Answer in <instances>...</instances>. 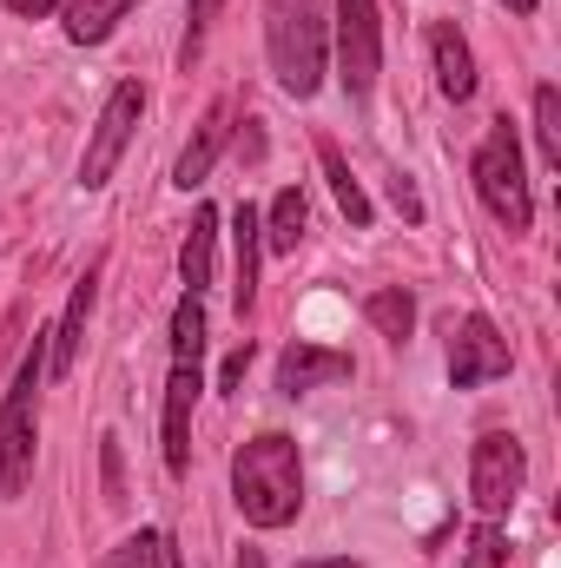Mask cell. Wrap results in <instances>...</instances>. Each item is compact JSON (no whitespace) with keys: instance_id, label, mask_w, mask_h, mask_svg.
I'll return each mask as SVG.
<instances>
[{"instance_id":"52a82bcc","label":"cell","mask_w":561,"mask_h":568,"mask_svg":"<svg viewBox=\"0 0 561 568\" xmlns=\"http://www.w3.org/2000/svg\"><path fill=\"white\" fill-rule=\"evenodd\" d=\"M337 67H344V93L370 100L377 73H384V20L377 0H337Z\"/></svg>"},{"instance_id":"44dd1931","label":"cell","mask_w":561,"mask_h":568,"mask_svg":"<svg viewBox=\"0 0 561 568\" xmlns=\"http://www.w3.org/2000/svg\"><path fill=\"white\" fill-rule=\"evenodd\" d=\"M218 7H225V0H192V13H185V40H178V73H192V67H198V53H205V33H212Z\"/></svg>"},{"instance_id":"484cf974","label":"cell","mask_w":561,"mask_h":568,"mask_svg":"<svg viewBox=\"0 0 561 568\" xmlns=\"http://www.w3.org/2000/svg\"><path fill=\"white\" fill-rule=\"evenodd\" d=\"M100 456H106V503H126V483H120V443L106 436V449H100Z\"/></svg>"},{"instance_id":"ba28073f","label":"cell","mask_w":561,"mask_h":568,"mask_svg":"<svg viewBox=\"0 0 561 568\" xmlns=\"http://www.w3.org/2000/svg\"><path fill=\"white\" fill-rule=\"evenodd\" d=\"M509 337L482 317V311H469L462 324H449V384L456 390H476V384H496V377H509Z\"/></svg>"},{"instance_id":"6da1fadb","label":"cell","mask_w":561,"mask_h":568,"mask_svg":"<svg viewBox=\"0 0 561 568\" xmlns=\"http://www.w3.org/2000/svg\"><path fill=\"white\" fill-rule=\"evenodd\" d=\"M232 503L252 529H284L297 523L304 509V456L284 429L252 436L238 456H232Z\"/></svg>"},{"instance_id":"7a4b0ae2","label":"cell","mask_w":561,"mask_h":568,"mask_svg":"<svg viewBox=\"0 0 561 568\" xmlns=\"http://www.w3.org/2000/svg\"><path fill=\"white\" fill-rule=\"evenodd\" d=\"M40 384H47V331H33L27 364L13 371L0 397V496L20 503L33 483V449H40Z\"/></svg>"},{"instance_id":"2e32d148","label":"cell","mask_w":561,"mask_h":568,"mask_svg":"<svg viewBox=\"0 0 561 568\" xmlns=\"http://www.w3.org/2000/svg\"><path fill=\"white\" fill-rule=\"evenodd\" d=\"M212 245H218V212H212V205H198V212H192V225H185V245H178V278H185L192 297L212 284Z\"/></svg>"},{"instance_id":"7402d4cb","label":"cell","mask_w":561,"mask_h":568,"mask_svg":"<svg viewBox=\"0 0 561 568\" xmlns=\"http://www.w3.org/2000/svg\"><path fill=\"white\" fill-rule=\"evenodd\" d=\"M462 568H509V536H502V523H482V529L469 536Z\"/></svg>"},{"instance_id":"e0dca14e","label":"cell","mask_w":561,"mask_h":568,"mask_svg":"<svg viewBox=\"0 0 561 568\" xmlns=\"http://www.w3.org/2000/svg\"><path fill=\"white\" fill-rule=\"evenodd\" d=\"M304 225H310V205H304V192H297V185H284L278 199H272V212H258L265 252H278V258H290V252L304 245Z\"/></svg>"},{"instance_id":"4dcf8cb0","label":"cell","mask_w":561,"mask_h":568,"mask_svg":"<svg viewBox=\"0 0 561 568\" xmlns=\"http://www.w3.org/2000/svg\"><path fill=\"white\" fill-rule=\"evenodd\" d=\"M165 568H185V556H178V549H172V542H165Z\"/></svg>"},{"instance_id":"5bb4252c","label":"cell","mask_w":561,"mask_h":568,"mask_svg":"<svg viewBox=\"0 0 561 568\" xmlns=\"http://www.w3.org/2000/svg\"><path fill=\"white\" fill-rule=\"evenodd\" d=\"M232 252H238V278H232V304L238 317L258 304V258H265V232H258V205L232 212Z\"/></svg>"},{"instance_id":"f546056e","label":"cell","mask_w":561,"mask_h":568,"mask_svg":"<svg viewBox=\"0 0 561 568\" xmlns=\"http://www.w3.org/2000/svg\"><path fill=\"white\" fill-rule=\"evenodd\" d=\"M502 7H509V13H536L542 0H502Z\"/></svg>"},{"instance_id":"9c48e42d","label":"cell","mask_w":561,"mask_h":568,"mask_svg":"<svg viewBox=\"0 0 561 568\" xmlns=\"http://www.w3.org/2000/svg\"><path fill=\"white\" fill-rule=\"evenodd\" d=\"M198 357H172V377H165V469L185 476L192 469V410H198Z\"/></svg>"},{"instance_id":"ffe728a7","label":"cell","mask_w":561,"mask_h":568,"mask_svg":"<svg viewBox=\"0 0 561 568\" xmlns=\"http://www.w3.org/2000/svg\"><path fill=\"white\" fill-rule=\"evenodd\" d=\"M536 140H542V159L561 165V87L555 80L536 87Z\"/></svg>"},{"instance_id":"ac0fdd59","label":"cell","mask_w":561,"mask_h":568,"mask_svg":"<svg viewBox=\"0 0 561 568\" xmlns=\"http://www.w3.org/2000/svg\"><path fill=\"white\" fill-rule=\"evenodd\" d=\"M364 317H370V331H377L384 344H410V331H417V297H410L404 284H384V291L364 297Z\"/></svg>"},{"instance_id":"9a60e30c","label":"cell","mask_w":561,"mask_h":568,"mask_svg":"<svg viewBox=\"0 0 561 568\" xmlns=\"http://www.w3.org/2000/svg\"><path fill=\"white\" fill-rule=\"evenodd\" d=\"M140 0H67L60 13H67V40L73 47H100V40H113L120 33V20L133 13Z\"/></svg>"},{"instance_id":"5b68a950","label":"cell","mask_w":561,"mask_h":568,"mask_svg":"<svg viewBox=\"0 0 561 568\" xmlns=\"http://www.w3.org/2000/svg\"><path fill=\"white\" fill-rule=\"evenodd\" d=\"M522 483H529V456H522V443H516L509 429H489V436L469 449V503L482 509V523H502V516L516 509Z\"/></svg>"},{"instance_id":"277c9868","label":"cell","mask_w":561,"mask_h":568,"mask_svg":"<svg viewBox=\"0 0 561 568\" xmlns=\"http://www.w3.org/2000/svg\"><path fill=\"white\" fill-rule=\"evenodd\" d=\"M469 179H476V199L509 225V239H522V232L536 225L529 165H522V140H516V126H509V120H496V126L482 133L476 159H469Z\"/></svg>"},{"instance_id":"d4e9b609","label":"cell","mask_w":561,"mask_h":568,"mask_svg":"<svg viewBox=\"0 0 561 568\" xmlns=\"http://www.w3.org/2000/svg\"><path fill=\"white\" fill-rule=\"evenodd\" d=\"M390 199H397V212H404L410 225H422V199H417V185H410V179H390Z\"/></svg>"},{"instance_id":"7c38bea8","label":"cell","mask_w":561,"mask_h":568,"mask_svg":"<svg viewBox=\"0 0 561 568\" xmlns=\"http://www.w3.org/2000/svg\"><path fill=\"white\" fill-rule=\"evenodd\" d=\"M357 364L344 351H324V344H290L278 357V390L284 397H304V390H324V384H344Z\"/></svg>"},{"instance_id":"cb8c5ba5","label":"cell","mask_w":561,"mask_h":568,"mask_svg":"<svg viewBox=\"0 0 561 568\" xmlns=\"http://www.w3.org/2000/svg\"><path fill=\"white\" fill-rule=\"evenodd\" d=\"M245 371H252V337H245V344L225 357V371H218V390H238V384H245Z\"/></svg>"},{"instance_id":"4fadbf2b","label":"cell","mask_w":561,"mask_h":568,"mask_svg":"<svg viewBox=\"0 0 561 568\" xmlns=\"http://www.w3.org/2000/svg\"><path fill=\"white\" fill-rule=\"evenodd\" d=\"M429 60H436V87H442V100H476V53H469V40H462V27L456 20H436L429 27Z\"/></svg>"},{"instance_id":"83f0119b","label":"cell","mask_w":561,"mask_h":568,"mask_svg":"<svg viewBox=\"0 0 561 568\" xmlns=\"http://www.w3.org/2000/svg\"><path fill=\"white\" fill-rule=\"evenodd\" d=\"M297 568H357L350 556H317V562H297Z\"/></svg>"},{"instance_id":"3957f363","label":"cell","mask_w":561,"mask_h":568,"mask_svg":"<svg viewBox=\"0 0 561 568\" xmlns=\"http://www.w3.org/2000/svg\"><path fill=\"white\" fill-rule=\"evenodd\" d=\"M265 40L278 87L290 100H310L324 87V0H265Z\"/></svg>"},{"instance_id":"d6986e66","label":"cell","mask_w":561,"mask_h":568,"mask_svg":"<svg viewBox=\"0 0 561 568\" xmlns=\"http://www.w3.org/2000/svg\"><path fill=\"white\" fill-rule=\"evenodd\" d=\"M317 165H324V179H330V192H337V212H344V219L364 232V225H370V199H364V185H357L350 159H344L330 140H317Z\"/></svg>"},{"instance_id":"4316f807","label":"cell","mask_w":561,"mask_h":568,"mask_svg":"<svg viewBox=\"0 0 561 568\" xmlns=\"http://www.w3.org/2000/svg\"><path fill=\"white\" fill-rule=\"evenodd\" d=\"M67 0H7V13H20V20H47V13H60Z\"/></svg>"},{"instance_id":"603a6c76","label":"cell","mask_w":561,"mask_h":568,"mask_svg":"<svg viewBox=\"0 0 561 568\" xmlns=\"http://www.w3.org/2000/svg\"><path fill=\"white\" fill-rule=\"evenodd\" d=\"M106 568H165V536H152V529L126 536V542L106 556Z\"/></svg>"},{"instance_id":"8fae6325","label":"cell","mask_w":561,"mask_h":568,"mask_svg":"<svg viewBox=\"0 0 561 568\" xmlns=\"http://www.w3.org/2000/svg\"><path fill=\"white\" fill-rule=\"evenodd\" d=\"M225 140H232V100H212L205 120H198V133H192V145H185L178 165H172V185H178V192H198V185L212 179V165H218Z\"/></svg>"},{"instance_id":"8992f818","label":"cell","mask_w":561,"mask_h":568,"mask_svg":"<svg viewBox=\"0 0 561 568\" xmlns=\"http://www.w3.org/2000/svg\"><path fill=\"white\" fill-rule=\"evenodd\" d=\"M145 120V87L140 80H120L113 93H106V106H100V126H93V140L80 152V185L86 192H100L113 172H120V159H126V145L140 133Z\"/></svg>"},{"instance_id":"f1b7e54d","label":"cell","mask_w":561,"mask_h":568,"mask_svg":"<svg viewBox=\"0 0 561 568\" xmlns=\"http://www.w3.org/2000/svg\"><path fill=\"white\" fill-rule=\"evenodd\" d=\"M238 568H265V556L258 549H238Z\"/></svg>"},{"instance_id":"30bf717a","label":"cell","mask_w":561,"mask_h":568,"mask_svg":"<svg viewBox=\"0 0 561 568\" xmlns=\"http://www.w3.org/2000/svg\"><path fill=\"white\" fill-rule=\"evenodd\" d=\"M93 284H100V272H80L67 311H60V324L47 331V377H73L80 344H86V317H93Z\"/></svg>"}]
</instances>
